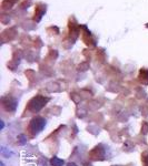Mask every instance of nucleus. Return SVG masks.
I'll list each match as a JSON object with an SVG mask.
<instances>
[{"label":"nucleus","instance_id":"obj_5","mask_svg":"<svg viewBox=\"0 0 148 166\" xmlns=\"http://www.w3.org/2000/svg\"><path fill=\"white\" fill-rule=\"evenodd\" d=\"M145 164H146V166H148V157H146V160H145Z\"/></svg>","mask_w":148,"mask_h":166},{"label":"nucleus","instance_id":"obj_1","mask_svg":"<svg viewBox=\"0 0 148 166\" xmlns=\"http://www.w3.org/2000/svg\"><path fill=\"white\" fill-rule=\"evenodd\" d=\"M45 125H46V120L44 117L37 116V117L31 120L30 125H29V130L32 133V135H36V134H38V133H40L44 130Z\"/></svg>","mask_w":148,"mask_h":166},{"label":"nucleus","instance_id":"obj_4","mask_svg":"<svg viewBox=\"0 0 148 166\" xmlns=\"http://www.w3.org/2000/svg\"><path fill=\"white\" fill-rule=\"evenodd\" d=\"M26 143H27V140H26V136L23 135V134L18 136V144H20V145H25Z\"/></svg>","mask_w":148,"mask_h":166},{"label":"nucleus","instance_id":"obj_7","mask_svg":"<svg viewBox=\"0 0 148 166\" xmlns=\"http://www.w3.org/2000/svg\"><path fill=\"white\" fill-rule=\"evenodd\" d=\"M3 126H5V124H3V122L1 121V128H3Z\"/></svg>","mask_w":148,"mask_h":166},{"label":"nucleus","instance_id":"obj_2","mask_svg":"<svg viewBox=\"0 0 148 166\" xmlns=\"http://www.w3.org/2000/svg\"><path fill=\"white\" fill-rule=\"evenodd\" d=\"M47 102H48V99H45V97L38 95V97H34V99L29 102L28 109L30 111H32V112H38V111H40L44 106H45Z\"/></svg>","mask_w":148,"mask_h":166},{"label":"nucleus","instance_id":"obj_3","mask_svg":"<svg viewBox=\"0 0 148 166\" xmlns=\"http://www.w3.org/2000/svg\"><path fill=\"white\" fill-rule=\"evenodd\" d=\"M50 163H51V165H53V166H62L65 162H64V160H60V158L56 157V156H53V157L51 158Z\"/></svg>","mask_w":148,"mask_h":166},{"label":"nucleus","instance_id":"obj_6","mask_svg":"<svg viewBox=\"0 0 148 166\" xmlns=\"http://www.w3.org/2000/svg\"><path fill=\"white\" fill-rule=\"evenodd\" d=\"M68 166H76V165L74 163H69V164H68Z\"/></svg>","mask_w":148,"mask_h":166}]
</instances>
